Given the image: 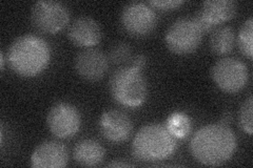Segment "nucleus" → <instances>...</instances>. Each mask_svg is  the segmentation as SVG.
<instances>
[{
	"instance_id": "f3484780",
	"label": "nucleus",
	"mask_w": 253,
	"mask_h": 168,
	"mask_svg": "<svg viewBox=\"0 0 253 168\" xmlns=\"http://www.w3.org/2000/svg\"><path fill=\"white\" fill-rule=\"evenodd\" d=\"M166 127L175 138H185L191 131V121L184 113H174L167 119Z\"/></svg>"
},
{
	"instance_id": "412c9836",
	"label": "nucleus",
	"mask_w": 253,
	"mask_h": 168,
	"mask_svg": "<svg viewBox=\"0 0 253 168\" xmlns=\"http://www.w3.org/2000/svg\"><path fill=\"white\" fill-rule=\"evenodd\" d=\"M183 0H152L149 4L157 7L160 10H173L176 9L180 4H183Z\"/></svg>"
},
{
	"instance_id": "b1692460",
	"label": "nucleus",
	"mask_w": 253,
	"mask_h": 168,
	"mask_svg": "<svg viewBox=\"0 0 253 168\" xmlns=\"http://www.w3.org/2000/svg\"><path fill=\"white\" fill-rule=\"evenodd\" d=\"M231 121V114L230 113H225V115L223 116V118H221V122L225 125H228V123H230Z\"/></svg>"
},
{
	"instance_id": "2eb2a0df",
	"label": "nucleus",
	"mask_w": 253,
	"mask_h": 168,
	"mask_svg": "<svg viewBox=\"0 0 253 168\" xmlns=\"http://www.w3.org/2000/svg\"><path fill=\"white\" fill-rule=\"evenodd\" d=\"M106 150L101 144L93 139H84L78 141L73 149L75 162L81 166L93 167L104 161Z\"/></svg>"
},
{
	"instance_id": "39448f33",
	"label": "nucleus",
	"mask_w": 253,
	"mask_h": 168,
	"mask_svg": "<svg viewBox=\"0 0 253 168\" xmlns=\"http://www.w3.org/2000/svg\"><path fill=\"white\" fill-rule=\"evenodd\" d=\"M204 32L195 18L184 17L174 21L165 35L166 45L174 54L187 55L196 51Z\"/></svg>"
},
{
	"instance_id": "f257e3e1",
	"label": "nucleus",
	"mask_w": 253,
	"mask_h": 168,
	"mask_svg": "<svg viewBox=\"0 0 253 168\" xmlns=\"http://www.w3.org/2000/svg\"><path fill=\"white\" fill-rule=\"evenodd\" d=\"M236 145L235 134L230 127L223 123H213L195 132L190 141V151L201 164L218 166L232 158Z\"/></svg>"
},
{
	"instance_id": "a211bd4d",
	"label": "nucleus",
	"mask_w": 253,
	"mask_h": 168,
	"mask_svg": "<svg viewBox=\"0 0 253 168\" xmlns=\"http://www.w3.org/2000/svg\"><path fill=\"white\" fill-rule=\"evenodd\" d=\"M252 34H253V19L249 17L242 25L239 34H237L236 42L239 44L241 52L248 57L250 60L253 56V44H252Z\"/></svg>"
},
{
	"instance_id": "9d476101",
	"label": "nucleus",
	"mask_w": 253,
	"mask_h": 168,
	"mask_svg": "<svg viewBox=\"0 0 253 168\" xmlns=\"http://www.w3.org/2000/svg\"><path fill=\"white\" fill-rule=\"evenodd\" d=\"M236 11L237 3L233 0H208L203 2L194 18L203 32H209L232 19Z\"/></svg>"
},
{
	"instance_id": "6e6552de",
	"label": "nucleus",
	"mask_w": 253,
	"mask_h": 168,
	"mask_svg": "<svg viewBox=\"0 0 253 168\" xmlns=\"http://www.w3.org/2000/svg\"><path fill=\"white\" fill-rule=\"evenodd\" d=\"M46 125L55 137L60 139L72 138L81 129V113L73 104L58 102L54 104L47 113Z\"/></svg>"
},
{
	"instance_id": "aec40b11",
	"label": "nucleus",
	"mask_w": 253,
	"mask_h": 168,
	"mask_svg": "<svg viewBox=\"0 0 253 168\" xmlns=\"http://www.w3.org/2000/svg\"><path fill=\"white\" fill-rule=\"evenodd\" d=\"M132 50L129 44L125 42L115 43L109 52V59L115 65H123L131 59Z\"/></svg>"
},
{
	"instance_id": "f8f14e48",
	"label": "nucleus",
	"mask_w": 253,
	"mask_h": 168,
	"mask_svg": "<svg viewBox=\"0 0 253 168\" xmlns=\"http://www.w3.org/2000/svg\"><path fill=\"white\" fill-rule=\"evenodd\" d=\"M99 131L104 137L113 143H122L128 139L133 131L130 117L124 111L110 109L99 119Z\"/></svg>"
},
{
	"instance_id": "1a4fd4ad",
	"label": "nucleus",
	"mask_w": 253,
	"mask_h": 168,
	"mask_svg": "<svg viewBox=\"0 0 253 168\" xmlns=\"http://www.w3.org/2000/svg\"><path fill=\"white\" fill-rule=\"evenodd\" d=\"M121 21L125 31L130 35L144 37L152 33L157 25V17L149 3L132 1L125 5Z\"/></svg>"
},
{
	"instance_id": "4be33fe9",
	"label": "nucleus",
	"mask_w": 253,
	"mask_h": 168,
	"mask_svg": "<svg viewBox=\"0 0 253 168\" xmlns=\"http://www.w3.org/2000/svg\"><path fill=\"white\" fill-rule=\"evenodd\" d=\"M145 65H146V58H145V56L137 55L136 57L133 59L131 66H132L133 67H136V68H138V69H141L142 67H145Z\"/></svg>"
},
{
	"instance_id": "0eeeda50",
	"label": "nucleus",
	"mask_w": 253,
	"mask_h": 168,
	"mask_svg": "<svg viewBox=\"0 0 253 168\" xmlns=\"http://www.w3.org/2000/svg\"><path fill=\"white\" fill-rule=\"evenodd\" d=\"M211 76L217 87L228 94L241 92L249 81L247 66L234 57H225L217 60L212 67Z\"/></svg>"
},
{
	"instance_id": "6ab92c4d",
	"label": "nucleus",
	"mask_w": 253,
	"mask_h": 168,
	"mask_svg": "<svg viewBox=\"0 0 253 168\" xmlns=\"http://www.w3.org/2000/svg\"><path fill=\"white\" fill-rule=\"evenodd\" d=\"M252 108H253V99L250 95L247 100H245L241 107L239 114V123L241 129L248 134H253V122H252Z\"/></svg>"
},
{
	"instance_id": "4468645a",
	"label": "nucleus",
	"mask_w": 253,
	"mask_h": 168,
	"mask_svg": "<svg viewBox=\"0 0 253 168\" xmlns=\"http://www.w3.org/2000/svg\"><path fill=\"white\" fill-rule=\"evenodd\" d=\"M70 41L76 46L92 47L99 43L102 32L99 23L89 16H79L68 31Z\"/></svg>"
},
{
	"instance_id": "ddd939ff",
	"label": "nucleus",
	"mask_w": 253,
	"mask_h": 168,
	"mask_svg": "<svg viewBox=\"0 0 253 168\" xmlns=\"http://www.w3.org/2000/svg\"><path fill=\"white\" fill-rule=\"evenodd\" d=\"M68 149L57 141H44L34 149L31 166L34 168H61L68 164Z\"/></svg>"
},
{
	"instance_id": "f03ea898",
	"label": "nucleus",
	"mask_w": 253,
	"mask_h": 168,
	"mask_svg": "<svg viewBox=\"0 0 253 168\" xmlns=\"http://www.w3.org/2000/svg\"><path fill=\"white\" fill-rule=\"evenodd\" d=\"M51 59V47L44 39L34 34L16 38L7 51V61L15 74L35 77L43 71Z\"/></svg>"
},
{
	"instance_id": "7ed1b4c3",
	"label": "nucleus",
	"mask_w": 253,
	"mask_h": 168,
	"mask_svg": "<svg viewBox=\"0 0 253 168\" xmlns=\"http://www.w3.org/2000/svg\"><path fill=\"white\" fill-rule=\"evenodd\" d=\"M177 147L176 138L167 127L151 123L142 126L132 141V155L138 161L161 162L170 158Z\"/></svg>"
},
{
	"instance_id": "20e7f679",
	"label": "nucleus",
	"mask_w": 253,
	"mask_h": 168,
	"mask_svg": "<svg viewBox=\"0 0 253 168\" xmlns=\"http://www.w3.org/2000/svg\"><path fill=\"white\" fill-rule=\"evenodd\" d=\"M109 84L113 99L123 106L138 107L147 99V80L140 69L132 66L116 69Z\"/></svg>"
},
{
	"instance_id": "dca6fc26",
	"label": "nucleus",
	"mask_w": 253,
	"mask_h": 168,
	"mask_svg": "<svg viewBox=\"0 0 253 168\" xmlns=\"http://www.w3.org/2000/svg\"><path fill=\"white\" fill-rule=\"evenodd\" d=\"M236 35L231 27L221 26L212 31L209 45L211 51L216 55L230 53L235 46Z\"/></svg>"
},
{
	"instance_id": "9b49d317",
	"label": "nucleus",
	"mask_w": 253,
	"mask_h": 168,
	"mask_svg": "<svg viewBox=\"0 0 253 168\" xmlns=\"http://www.w3.org/2000/svg\"><path fill=\"white\" fill-rule=\"evenodd\" d=\"M77 74L88 81H97L108 70L109 59L100 50L88 47L79 52L74 61Z\"/></svg>"
},
{
	"instance_id": "423d86ee",
	"label": "nucleus",
	"mask_w": 253,
	"mask_h": 168,
	"mask_svg": "<svg viewBox=\"0 0 253 168\" xmlns=\"http://www.w3.org/2000/svg\"><path fill=\"white\" fill-rule=\"evenodd\" d=\"M31 21L36 30L55 34L65 29L70 21L68 6L54 0H41L32 6Z\"/></svg>"
},
{
	"instance_id": "393cba45",
	"label": "nucleus",
	"mask_w": 253,
	"mask_h": 168,
	"mask_svg": "<svg viewBox=\"0 0 253 168\" xmlns=\"http://www.w3.org/2000/svg\"><path fill=\"white\" fill-rule=\"evenodd\" d=\"M0 62H1V70L3 71L4 69V53L3 52L0 53Z\"/></svg>"
},
{
	"instance_id": "5701e85b",
	"label": "nucleus",
	"mask_w": 253,
	"mask_h": 168,
	"mask_svg": "<svg viewBox=\"0 0 253 168\" xmlns=\"http://www.w3.org/2000/svg\"><path fill=\"white\" fill-rule=\"evenodd\" d=\"M109 166L110 167H130L132 165L129 164V163H126V162H116V161H114L112 163H110Z\"/></svg>"
}]
</instances>
